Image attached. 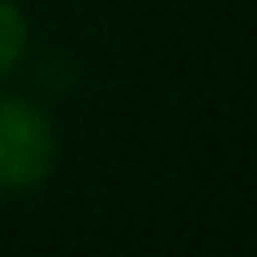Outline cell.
<instances>
[{"mask_svg": "<svg viewBox=\"0 0 257 257\" xmlns=\"http://www.w3.org/2000/svg\"><path fill=\"white\" fill-rule=\"evenodd\" d=\"M56 163V133L43 107L0 94V189H30Z\"/></svg>", "mask_w": 257, "mask_h": 257, "instance_id": "6da1fadb", "label": "cell"}, {"mask_svg": "<svg viewBox=\"0 0 257 257\" xmlns=\"http://www.w3.org/2000/svg\"><path fill=\"white\" fill-rule=\"evenodd\" d=\"M26 43H30V30L22 9L13 0H0V77H9L18 69V60L26 56Z\"/></svg>", "mask_w": 257, "mask_h": 257, "instance_id": "7a4b0ae2", "label": "cell"}]
</instances>
